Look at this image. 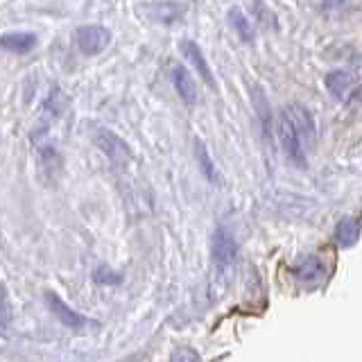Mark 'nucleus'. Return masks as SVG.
Returning <instances> with one entry per match:
<instances>
[{
	"label": "nucleus",
	"instance_id": "obj_1",
	"mask_svg": "<svg viewBox=\"0 0 362 362\" xmlns=\"http://www.w3.org/2000/svg\"><path fill=\"white\" fill-rule=\"evenodd\" d=\"M93 141H96L100 152L105 154L116 168H125L132 163L134 152H132V148H129V143L123 139V136L111 132L109 127H98L96 132H93Z\"/></svg>",
	"mask_w": 362,
	"mask_h": 362
},
{
	"label": "nucleus",
	"instance_id": "obj_2",
	"mask_svg": "<svg viewBox=\"0 0 362 362\" xmlns=\"http://www.w3.org/2000/svg\"><path fill=\"white\" fill-rule=\"evenodd\" d=\"M277 136H279V143H281V150L286 154V159L292 163L295 168H301L304 170L308 166V159H306V150L304 145H301L299 136H297V129L292 125V120L288 116L286 109H281L279 114V120H277Z\"/></svg>",
	"mask_w": 362,
	"mask_h": 362
},
{
	"label": "nucleus",
	"instance_id": "obj_3",
	"mask_svg": "<svg viewBox=\"0 0 362 362\" xmlns=\"http://www.w3.org/2000/svg\"><path fill=\"white\" fill-rule=\"evenodd\" d=\"M211 254H213V265L218 267L220 272H227L229 267L236 263L238 243L229 229H224V227L215 229L213 240H211Z\"/></svg>",
	"mask_w": 362,
	"mask_h": 362
},
{
	"label": "nucleus",
	"instance_id": "obj_4",
	"mask_svg": "<svg viewBox=\"0 0 362 362\" xmlns=\"http://www.w3.org/2000/svg\"><path fill=\"white\" fill-rule=\"evenodd\" d=\"M75 43L77 50L86 57L100 55L109 43H111V32L102 25H82L75 32Z\"/></svg>",
	"mask_w": 362,
	"mask_h": 362
},
{
	"label": "nucleus",
	"instance_id": "obj_5",
	"mask_svg": "<svg viewBox=\"0 0 362 362\" xmlns=\"http://www.w3.org/2000/svg\"><path fill=\"white\" fill-rule=\"evenodd\" d=\"M43 301H46V306H48L50 313H53L59 320V324L66 326V329L80 331V329H84V326H89V320H86L82 313H77V310H73L71 306H68L55 290L43 292Z\"/></svg>",
	"mask_w": 362,
	"mask_h": 362
},
{
	"label": "nucleus",
	"instance_id": "obj_6",
	"mask_svg": "<svg viewBox=\"0 0 362 362\" xmlns=\"http://www.w3.org/2000/svg\"><path fill=\"white\" fill-rule=\"evenodd\" d=\"M286 111L292 120V125L297 129V136L301 145H304V150H313L317 143V125H315L313 114H310L304 105H290L286 107Z\"/></svg>",
	"mask_w": 362,
	"mask_h": 362
},
{
	"label": "nucleus",
	"instance_id": "obj_7",
	"mask_svg": "<svg viewBox=\"0 0 362 362\" xmlns=\"http://www.w3.org/2000/svg\"><path fill=\"white\" fill-rule=\"evenodd\" d=\"M292 277H295L299 283H304V286H317V283H322L326 279V263L322 261L320 256L310 254V256H304L299 258V261L290 267Z\"/></svg>",
	"mask_w": 362,
	"mask_h": 362
},
{
	"label": "nucleus",
	"instance_id": "obj_8",
	"mask_svg": "<svg viewBox=\"0 0 362 362\" xmlns=\"http://www.w3.org/2000/svg\"><path fill=\"white\" fill-rule=\"evenodd\" d=\"M170 80H172V86H175V91L181 98V102H186V105H195L197 102V84L193 80V75L188 73L181 64H170Z\"/></svg>",
	"mask_w": 362,
	"mask_h": 362
},
{
	"label": "nucleus",
	"instance_id": "obj_9",
	"mask_svg": "<svg viewBox=\"0 0 362 362\" xmlns=\"http://www.w3.org/2000/svg\"><path fill=\"white\" fill-rule=\"evenodd\" d=\"M179 50H181V55H184L188 62L193 64V68L197 73H200V77L211 86V89H215V77H213V73H211V66H209V62H206V57H204V53H202V48L197 46L195 41H191V39H184L179 43Z\"/></svg>",
	"mask_w": 362,
	"mask_h": 362
},
{
	"label": "nucleus",
	"instance_id": "obj_10",
	"mask_svg": "<svg viewBox=\"0 0 362 362\" xmlns=\"http://www.w3.org/2000/svg\"><path fill=\"white\" fill-rule=\"evenodd\" d=\"M324 86L329 89V93L338 100H349L351 96H356V82L347 71H331L324 77Z\"/></svg>",
	"mask_w": 362,
	"mask_h": 362
},
{
	"label": "nucleus",
	"instance_id": "obj_11",
	"mask_svg": "<svg viewBox=\"0 0 362 362\" xmlns=\"http://www.w3.org/2000/svg\"><path fill=\"white\" fill-rule=\"evenodd\" d=\"M37 46V34L34 32H7L0 37V50H7V53L25 55L34 50Z\"/></svg>",
	"mask_w": 362,
	"mask_h": 362
},
{
	"label": "nucleus",
	"instance_id": "obj_12",
	"mask_svg": "<svg viewBox=\"0 0 362 362\" xmlns=\"http://www.w3.org/2000/svg\"><path fill=\"white\" fill-rule=\"evenodd\" d=\"M333 238L335 243L340 247L349 249L358 243L360 238V222L358 218H353V215H347V218H342L338 224H335V231H333Z\"/></svg>",
	"mask_w": 362,
	"mask_h": 362
},
{
	"label": "nucleus",
	"instance_id": "obj_13",
	"mask_svg": "<svg viewBox=\"0 0 362 362\" xmlns=\"http://www.w3.org/2000/svg\"><path fill=\"white\" fill-rule=\"evenodd\" d=\"M184 12H186V5L172 3V0H166V3H154L148 7V14L152 16V21L166 23V25L177 23L181 16H184Z\"/></svg>",
	"mask_w": 362,
	"mask_h": 362
},
{
	"label": "nucleus",
	"instance_id": "obj_14",
	"mask_svg": "<svg viewBox=\"0 0 362 362\" xmlns=\"http://www.w3.org/2000/svg\"><path fill=\"white\" fill-rule=\"evenodd\" d=\"M249 96H252L254 111H256L258 120H261L265 134H270V129H272V109H270V102H267V96H265L263 89L258 84H254L252 89H249Z\"/></svg>",
	"mask_w": 362,
	"mask_h": 362
},
{
	"label": "nucleus",
	"instance_id": "obj_15",
	"mask_svg": "<svg viewBox=\"0 0 362 362\" xmlns=\"http://www.w3.org/2000/svg\"><path fill=\"white\" fill-rule=\"evenodd\" d=\"M227 16H229V25L236 30L238 37L245 43H254V25L249 21V16L240 10V7H231Z\"/></svg>",
	"mask_w": 362,
	"mask_h": 362
},
{
	"label": "nucleus",
	"instance_id": "obj_16",
	"mask_svg": "<svg viewBox=\"0 0 362 362\" xmlns=\"http://www.w3.org/2000/svg\"><path fill=\"white\" fill-rule=\"evenodd\" d=\"M195 157H197V163H200V170L202 175L211 181V184H218V168H215V163L209 154V148H206V143L195 139Z\"/></svg>",
	"mask_w": 362,
	"mask_h": 362
},
{
	"label": "nucleus",
	"instance_id": "obj_17",
	"mask_svg": "<svg viewBox=\"0 0 362 362\" xmlns=\"http://www.w3.org/2000/svg\"><path fill=\"white\" fill-rule=\"evenodd\" d=\"M93 279H96V283H100V286H118V283H123V274L109 270V267H98Z\"/></svg>",
	"mask_w": 362,
	"mask_h": 362
},
{
	"label": "nucleus",
	"instance_id": "obj_18",
	"mask_svg": "<svg viewBox=\"0 0 362 362\" xmlns=\"http://www.w3.org/2000/svg\"><path fill=\"white\" fill-rule=\"evenodd\" d=\"M252 7H254V12H258V14L263 16L261 21H263L265 25H267V28H277V16H274V14H272L270 10H267V7H265V5L261 3V0H256V3H254Z\"/></svg>",
	"mask_w": 362,
	"mask_h": 362
},
{
	"label": "nucleus",
	"instance_id": "obj_19",
	"mask_svg": "<svg viewBox=\"0 0 362 362\" xmlns=\"http://www.w3.org/2000/svg\"><path fill=\"white\" fill-rule=\"evenodd\" d=\"M10 304H7V295H5V288L0 286V326H7L10 324Z\"/></svg>",
	"mask_w": 362,
	"mask_h": 362
},
{
	"label": "nucleus",
	"instance_id": "obj_20",
	"mask_svg": "<svg viewBox=\"0 0 362 362\" xmlns=\"http://www.w3.org/2000/svg\"><path fill=\"white\" fill-rule=\"evenodd\" d=\"M170 360H188V362H195V360H200V353L191 351V349H177V351L170 356Z\"/></svg>",
	"mask_w": 362,
	"mask_h": 362
}]
</instances>
